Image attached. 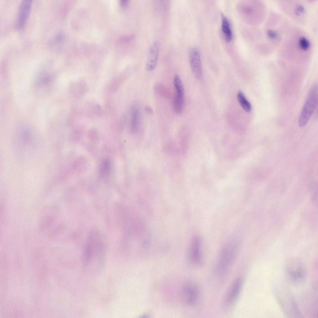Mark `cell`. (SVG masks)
Listing matches in <instances>:
<instances>
[{"label":"cell","mask_w":318,"mask_h":318,"mask_svg":"<svg viewBox=\"0 0 318 318\" xmlns=\"http://www.w3.org/2000/svg\"><path fill=\"white\" fill-rule=\"evenodd\" d=\"M97 234L91 235L86 246L83 260V268L91 276H96L102 270L105 262L103 247Z\"/></svg>","instance_id":"6da1fadb"},{"label":"cell","mask_w":318,"mask_h":318,"mask_svg":"<svg viewBox=\"0 0 318 318\" xmlns=\"http://www.w3.org/2000/svg\"><path fill=\"white\" fill-rule=\"evenodd\" d=\"M101 167V173L103 175L107 174L109 170L110 164L107 160H104L102 164Z\"/></svg>","instance_id":"2e32d148"},{"label":"cell","mask_w":318,"mask_h":318,"mask_svg":"<svg viewBox=\"0 0 318 318\" xmlns=\"http://www.w3.org/2000/svg\"><path fill=\"white\" fill-rule=\"evenodd\" d=\"M201 289L196 282L190 280L184 284L181 291V298L186 305L193 307L199 303L201 297Z\"/></svg>","instance_id":"277c9868"},{"label":"cell","mask_w":318,"mask_h":318,"mask_svg":"<svg viewBox=\"0 0 318 318\" xmlns=\"http://www.w3.org/2000/svg\"><path fill=\"white\" fill-rule=\"evenodd\" d=\"M140 120V114L139 110L133 109L131 112L130 118V126L133 130H136L139 126Z\"/></svg>","instance_id":"5bb4252c"},{"label":"cell","mask_w":318,"mask_h":318,"mask_svg":"<svg viewBox=\"0 0 318 318\" xmlns=\"http://www.w3.org/2000/svg\"><path fill=\"white\" fill-rule=\"evenodd\" d=\"M184 103V95L176 94L173 102L175 111L178 114L182 112L183 110Z\"/></svg>","instance_id":"4fadbf2b"},{"label":"cell","mask_w":318,"mask_h":318,"mask_svg":"<svg viewBox=\"0 0 318 318\" xmlns=\"http://www.w3.org/2000/svg\"><path fill=\"white\" fill-rule=\"evenodd\" d=\"M159 44L157 41H154L150 46L148 54V59L145 68L148 71H151L156 67L158 60L159 51Z\"/></svg>","instance_id":"30bf717a"},{"label":"cell","mask_w":318,"mask_h":318,"mask_svg":"<svg viewBox=\"0 0 318 318\" xmlns=\"http://www.w3.org/2000/svg\"><path fill=\"white\" fill-rule=\"evenodd\" d=\"M145 111L146 112L151 114L153 112V110L152 108L148 105H146L145 107Z\"/></svg>","instance_id":"e0dca14e"},{"label":"cell","mask_w":318,"mask_h":318,"mask_svg":"<svg viewBox=\"0 0 318 318\" xmlns=\"http://www.w3.org/2000/svg\"><path fill=\"white\" fill-rule=\"evenodd\" d=\"M173 84L176 93L184 95V86L179 76L177 74L175 75L174 76Z\"/></svg>","instance_id":"9a60e30c"},{"label":"cell","mask_w":318,"mask_h":318,"mask_svg":"<svg viewBox=\"0 0 318 318\" xmlns=\"http://www.w3.org/2000/svg\"><path fill=\"white\" fill-rule=\"evenodd\" d=\"M189 58L190 66L195 76L200 79L202 75V68L200 55L196 48H191L189 52Z\"/></svg>","instance_id":"ba28073f"},{"label":"cell","mask_w":318,"mask_h":318,"mask_svg":"<svg viewBox=\"0 0 318 318\" xmlns=\"http://www.w3.org/2000/svg\"><path fill=\"white\" fill-rule=\"evenodd\" d=\"M221 29L225 40L230 42L232 38V32L229 22L226 17L222 15Z\"/></svg>","instance_id":"8fae6325"},{"label":"cell","mask_w":318,"mask_h":318,"mask_svg":"<svg viewBox=\"0 0 318 318\" xmlns=\"http://www.w3.org/2000/svg\"><path fill=\"white\" fill-rule=\"evenodd\" d=\"M237 97L238 102L242 108L246 111L250 112L252 110L251 105L243 92L241 91H239L237 93Z\"/></svg>","instance_id":"7c38bea8"},{"label":"cell","mask_w":318,"mask_h":318,"mask_svg":"<svg viewBox=\"0 0 318 318\" xmlns=\"http://www.w3.org/2000/svg\"><path fill=\"white\" fill-rule=\"evenodd\" d=\"M32 6L31 0L22 1L19 8L17 14V22L20 28H23L26 22Z\"/></svg>","instance_id":"9c48e42d"},{"label":"cell","mask_w":318,"mask_h":318,"mask_svg":"<svg viewBox=\"0 0 318 318\" xmlns=\"http://www.w3.org/2000/svg\"><path fill=\"white\" fill-rule=\"evenodd\" d=\"M202 241L199 237H196L192 239L189 247L188 261L192 266L198 267L202 264Z\"/></svg>","instance_id":"52a82bcc"},{"label":"cell","mask_w":318,"mask_h":318,"mask_svg":"<svg viewBox=\"0 0 318 318\" xmlns=\"http://www.w3.org/2000/svg\"><path fill=\"white\" fill-rule=\"evenodd\" d=\"M239 248L240 242L236 238L230 240L222 247L214 268V273L216 277L221 278L226 274L236 260Z\"/></svg>","instance_id":"7a4b0ae2"},{"label":"cell","mask_w":318,"mask_h":318,"mask_svg":"<svg viewBox=\"0 0 318 318\" xmlns=\"http://www.w3.org/2000/svg\"><path fill=\"white\" fill-rule=\"evenodd\" d=\"M242 276L236 277L233 281L223 298L222 306L226 310L231 308L236 302L241 293L243 283Z\"/></svg>","instance_id":"5b68a950"},{"label":"cell","mask_w":318,"mask_h":318,"mask_svg":"<svg viewBox=\"0 0 318 318\" xmlns=\"http://www.w3.org/2000/svg\"><path fill=\"white\" fill-rule=\"evenodd\" d=\"M129 1L127 0H123L121 2V4L123 6H125L127 5Z\"/></svg>","instance_id":"ac0fdd59"},{"label":"cell","mask_w":318,"mask_h":318,"mask_svg":"<svg viewBox=\"0 0 318 318\" xmlns=\"http://www.w3.org/2000/svg\"><path fill=\"white\" fill-rule=\"evenodd\" d=\"M286 273L288 279L296 285L302 283L305 281L306 273L305 267L299 260L291 262L286 268Z\"/></svg>","instance_id":"8992f818"},{"label":"cell","mask_w":318,"mask_h":318,"mask_svg":"<svg viewBox=\"0 0 318 318\" xmlns=\"http://www.w3.org/2000/svg\"><path fill=\"white\" fill-rule=\"evenodd\" d=\"M317 85L315 84L311 87L302 110L298 121L300 127L307 124L317 107Z\"/></svg>","instance_id":"3957f363"}]
</instances>
